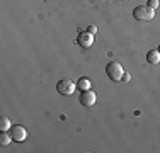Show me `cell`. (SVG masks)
<instances>
[{"label":"cell","instance_id":"obj_1","mask_svg":"<svg viewBox=\"0 0 160 153\" xmlns=\"http://www.w3.org/2000/svg\"><path fill=\"white\" fill-rule=\"evenodd\" d=\"M106 75L109 76V80L112 82H121L123 80V75H124V68L121 67L119 61H109L106 65Z\"/></svg>","mask_w":160,"mask_h":153},{"label":"cell","instance_id":"obj_2","mask_svg":"<svg viewBox=\"0 0 160 153\" xmlns=\"http://www.w3.org/2000/svg\"><path fill=\"white\" fill-rule=\"evenodd\" d=\"M155 15V10L150 9L148 5H138L133 9V17L136 19V21H152Z\"/></svg>","mask_w":160,"mask_h":153},{"label":"cell","instance_id":"obj_11","mask_svg":"<svg viewBox=\"0 0 160 153\" xmlns=\"http://www.w3.org/2000/svg\"><path fill=\"white\" fill-rule=\"evenodd\" d=\"M147 5L148 7H150V9H157V7H158V0H148V3H147Z\"/></svg>","mask_w":160,"mask_h":153},{"label":"cell","instance_id":"obj_10","mask_svg":"<svg viewBox=\"0 0 160 153\" xmlns=\"http://www.w3.org/2000/svg\"><path fill=\"white\" fill-rule=\"evenodd\" d=\"M10 119L9 117H5V116H2L0 117V131H7V129H10Z\"/></svg>","mask_w":160,"mask_h":153},{"label":"cell","instance_id":"obj_14","mask_svg":"<svg viewBox=\"0 0 160 153\" xmlns=\"http://www.w3.org/2000/svg\"><path fill=\"white\" fill-rule=\"evenodd\" d=\"M158 51H160V46H158Z\"/></svg>","mask_w":160,"mask_h":153},{"label":"cell","instance_id":"obj_7","mask_svg":"<svg viewBox=\"0 0 160 153\" xmlns=\"http://www.w3.org/2000/svg\"><path fill=\"white\" fill-rule=\"evenodd\" d=\"M147 60L150 65H158L160 63V51L158 49H150L147 53Z\"/></svg>","mask_w":160,"mask_h":153},{"label":"cell","instance_id":"obj_4","mask_svg":"<svg viewBox=\"0 0 160 153\" xmlns=\"http://www.w3.org/2000/svg\"><path fill=\"white\" fill-rule=\"evenodd\" d=\"M10 136H12V141H17V143H21V141H24L26 138H28V131H26L24 126L21 124H12L9 129Z\"/></svg>","mask_w":160,"mask_h":153},{"label":"cell","instance_id":"obj_12","mask_svg":"<svg viewBox=\"0 0 160 153\" xmlns=\"http://www.w3.org/2000/svg\"><path fill=\"white\" fill-rule=\"evenodd\" d=\"M87 32L96 34V32H97V27H96V26H89V27H87Z\"/></svg>","mask_w":160,"mask_h":153},{"label":"cell","instance_id":"obj_5","mask_svg":"<svg viewBox=\"0 0 160 153\" xmlns=\"http://www.w3.org/2000/svg\"><path fill=\"white\" fill-rule=\"evenodd\" d=\"M96 92L94 90H82V95H80V104L83 107H92L96 104Z\"/></svg>","mask_w":160,"mask_h":153},{"label":"cell","instance_id":"obj_8","mask_svg":"<svg viewBox=\"0 0 160 153\" xmlns=\"http://www.w3.org/2000/svg\"><path fill=\"white\" fill-rule=\"evenodd\" d=\"M77 87L80 90H89L90 87H92V82H90L87 76H82V78H78V83H77Z\"/></svg>","mask_w":160,"mask_h":153},{"label":"cell","instance_id":"obj_6","mask_svg":"<svg viewBox=\"0 0 160 153\" xmlns=\"http://www.w3.org/2000/svg\"><path fill=\"white\" fill-rule=\"evenodd\" d=\"M77 43L82 46V48H90V46L94 44V34H90V32H80L78 34V37H77Z\"/></svg>","mask_w":160,"mask_h":153},{"label":"cell","instance_id":"obj_13","mask_svg":"<svg viewBox=\"0 0 160 153\" xmlns=\"http://www.w3.org/2000/svg\"><path fill=\"white\" fill-rule=\"evenodd\" d=\"M129 78H131V76H129V73H126V72H124V75H123V80H121V82H129Z\"/></svg>","mask_w":160,"mask_h":153},{"label":"cell","instance_id":"obj_9","mask_svg":"<svg viewBox=\"0 0 160 153\" xmlns=\"http://www.w3.org/2000/svg\"><path fill=\"white\" fill-rule=\"evenodd\" d=\"M10 141H12V136H10V133L0 131V145H2V146H7Z\"/></svg>","mask_w":160,"mask_h":153},{"label":"cell","instance_id":"obj_3","mask_svg":"<svg viewBox=\"0 0 160 153\" xmlns=\"http://www.w3.org/2000/svg\"><path fill=\"white\" fill-rule=\"evenodd\" d=\"M75 89H77V85L68 78H63V80H60V82L56 83V90H58L62 95H72L75 92Z\"/></svg>","mask_w":160,"mask_h":153}]
</instances>
